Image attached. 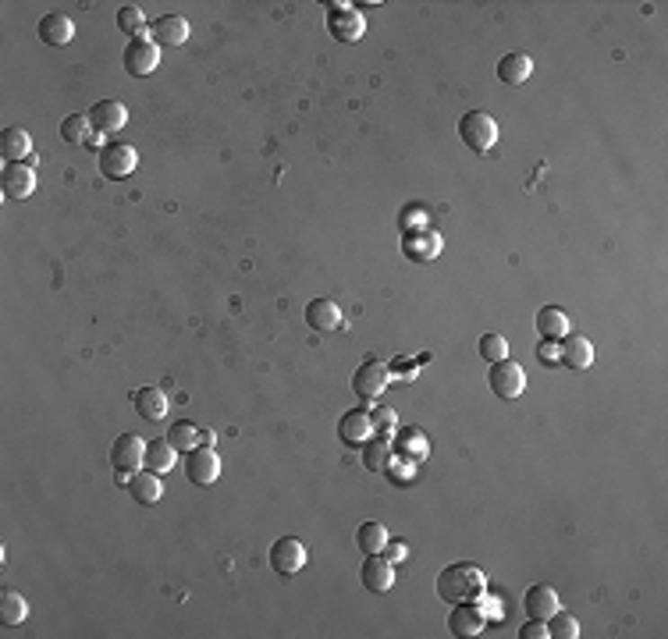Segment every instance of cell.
<instances>
[{"label": "cell", "instance_id": "cell-1", "mask_svg": "<svg viewBox=\"0 0 668 639\" xmlns=\"http://www.w3.org/2000/svg\"><path fill=\"white\" fill-rule=\"evenodd\" d=\"M434 586H438V597L445 604H469L487 590V575L469 562H459V565H448Z\"/></svg>", "mask_w": 668, "mask_h": 639}, {"label": "cell", "instance_id": "cell-2", "mask_svg": "<svg viewBox=\"0 0 668 639\" xmlns=\"http://www.w3.org/2000/svg\"><path fill=\"white\" fill-rule=\"evenodd\" d=\"M327 29H331V36H334L338 43H360L363 32H367V18H363V11H356L352 4L338 0V4H331V11H327Z\"/></svg>", "mask_w": 668, "mask_h": 639}, {"label": "cell", "instance_id": "cell-3", "mask_svg": "<svg viewBox=\"0 0 668 639\" xmlns=\"http://www.w3.org/2000/svg\"><path fill=\"white\" fill-rule=\"evenodd\" d=\"M459 136H462V142H466L473 153H487V149L498 142V121H494L487 111H469V114L459 121Z\"/></svg>", "mask_w": 668, "mask_h": 639}, {"label": "cell", "instance_id": "cell-4", "mask_svg": "<svg viewBox=\"0 0 668 639\" xmlns=\"http://www.w3.org/2000/svg\"><path fill=\"white\" fill-rule=\"evenodd\" d=\"M96 164H100V174H103V178L125 182V178L139 167V153H136V146H129V142H111V146L100 149Z\"/></svg>", "mask_w": 668, "mask_h": 639}, {"label": "cell", "instance_id": "cell-5", "mask_svg": "<svg viewBox=\"0 0 668 639\" xmlns=\"http://www.w3.org/2000/svg\"><path fill=\"white\" fill-rule=\"evenodd\" d=\"M445 249V238L431 227H420V231H402V256L409 263H434Z\"/></svg>", "mask_w": 668, "mask_h": 639}, {"label": "cell", "instance_id": "cell-6", "mask_svg": "<svg viewBox=\"0 0 668 639\" xmlns=\"http://www.w3.org/2000/svg\"><path fill=\"white\" fill-rule=\"evenodd\" d=\"M487 380H491V391H494V398H502V402H516L522 391H526V373H522L520 362H512V359L491 362V373H487Z\"/></svg>", "mask_w": 668, "mask_h": 639}, {"label": "cell", "instance_id": "cell-7", "mask_svg": "<svg viewBox=\"0 0 668 639\" xmlns=\"http://www.w3.org/2000/svg\"><path fill=\"white\" fill-rule=\"evenodd\" d=\"M111 466L118 473H139L147 466V444L139 433H121L114 444H111Z\"/></svg>", "mask_w": 668, "mask_h": 639}, {"label": "cell", "instance_id": "cell-8", "mask_svg": "<svg viewBox=\"0 0 668 639\" xmlns=\"http://www.w3.org/2000/svg\"><path fill=\"white\" fill-rule=\"evenodd\" d=\"M185 473H189V484H196V487H210V484H218V476H221V455H218L214 448L200 444L196 451H189Z\"/></svg>", "mask_w": 668, "mask_h": 639}, {"label": "cell", "instance_id": "cell-9", "mask_svg": "<svg viewBox=\"0 0 668 639\" xmlns=\"http://www.w3.org/2000/svg\"><path fill=\"white\" fill-rule=\"evenodd\" d=\"M387 380H391V369H387L384 362L370 359V362H363V366L352 373V391H356L363 402H373V398H380V395H384Z\"/></svg>", "mask_w": 668, "mask_h": 639}, {"label": "cell", "instance_id": "cell-10", "mask_svg": "<svg viewBox=\"0 0 668 639\" xmlns=\"http://www.w3.org/2000/svg\"><path fill=\"white\" fill-rule=\"evenodd\" d=\"M306 558H309V551H306V544L296 540V537H281L271 547V565H274L278 575H298L306 568Z\"/></svg>", "mask_w": 668, "mask_h": 639}, {"label": "cell", "instance_id": "cell-11", "mask_svg": "<svg viewBox=\"0 0 668 639\" xmlns=\"http://www.w3.org/2000/svg\"><path fill=\"white\" fill-rule=\"evenodd\" d=\"M85 118H89V125H93L96 136H114V132H121V129L129 125V111H125V103H118V100H100V103H93V111H89Z\"/></svg>", "mask_w": 668, "mask_h": 639}, {"label": "cell", "instance_id": "cell-12", "mask_svg": "<svg viewBox=\"0 0 668 639\" xmlns=\"http://www.w3.org/2000/svg\"><path fill=\"white\" fill-rule=\"evenodd\" d=\"M156 65H160V47L149 36H139L125 47V71L132 78H143L149 71H156Z\"/></svg>", "mask_w": 668, "mask_h": 639}, {"label": "cell", "instance_id": "cell-13", "mask_svg": "<svg viewBox=\"0 0 668 639\" xmlns=\"http://www.w3.org/2000/svg\"><path fill=\"white\" fill-rule=\"evenodd\" d=\"M0 189H4L7 200H29L36 192V171H32V164H4Z\"/></svg>", "mask_w": 668, "mask_h": 639}, {"label": "cell", "instance_id": "cell-14", "mask_svg": "<svg viewBox=\"0 0 668 639\" xmlns=\"http://www.w3.org/2000/svg\"><path fill=\"white\" fill-rule=\"evenodd\" d=\"M306 324L320 334H331V331H342L345 327V316H342V306L334 298H313L306 306Z\"/></svg>", "mask_w": 668, "mask_h": 639}, {"label": "cell", "instance_id": "cell-15", "mask_svg": "<svg viewBox=\"0 0 668 639\" xmlns=\"http://www.w3.org/2000/svg\"><path fill=\"white\" fill-rule=\"evenodd\" d=\"M484 626H487V615L480 611V608H469V604H455L451 611H448V633L459 639H473L484 633Z\"/></svg>", "mask_w": 668, "mask_h": 639}, {"label": "cell", "instance_id": "cell-16", "mask_svg": "<svg viewBox=\"0 0 668 639\" xmlns=\"http://www.w3.org/2000/svg\"><path fill=\"white\" fill-rule=\"evenodd\" d=\"M147 36L156 47H182L189 40V22L182 14H164V18L149 22Z\"/></svg>", "mask_w": 668, "mask_h": 639}, {"label": "cell", "instance_id": "cell-17", "mask_svg": "<svg viewBox=\"0 0 668 639\" xmlns=\"http://www.w3.org/2000/svg\"><path fill=\"white\" fill-rule=\"evenodd\" d=\"M360 579L370 593H387L395 586V565L384 555H367V562L360 568Z\"/></svg>", "mask_w": 668, "mask_h": 639}, {"label": "cell", "instance_id": "cell-18", "mask_svg": "<svg viewBox=\"0 0 668 639\" xmlns=\"http://www.w3.org/2000/svg\"><path fill=\"white\" fill-rule=\"evenodd\" d=\"M338 437L349 444V448H363L367 440L373 437V423H370V413L367 409H352L338 420Z\"/></svg>", "mask_w": 668, "mask_h": 639}, {"label": "cell", "instance_id": "cell-19", "mask_svg": "<svg viewBox=\"0 0 668 639\" xmlns=\"http://www.w3.org/2000/svg\"><path fill=\"white\" fill-rule=\"evenodd\" d=\"M522 608H526V615L530 618H540V622H548L562 604H558V593L551 590V586H530L526 590V597H522Z\"/></svg>", "mask_w": 668, "mask_h": 639}, {"label": "cell", "instance_id": "cell-20", "mask_svg": "<svg viewBox=\"0 0 668 639\" xmlns=\"http://www.w3.org/2000/svg\"><path fill=\"white\" fill-rule=\"evenodd\" d=\"M132 405H136V413H139L147 423H160L164 413L171 409V405H167V395H164L160 387H139V391H132Z\"/></svg>", "mask_w": 668, "mask_h": 639}, {"label": "cell", "instance_id": "cell-21", "mask_svg": "<svg viewBox=\"0 0 668 639\" xmlns=\"http://www.w3.org/2000/svg\"><path fill=\"white\" fill-rule=\"evenodd\" d=\"M558 359H562V366H569V369H587V366L594 362V345H591V338H583V334H566Z\"/></svg>", "mask_w": 668, "mask_h": 639}, {"label": "cell", "instance_id": "cell-22", "mask_svg": "<svg viewBox=\"0 0 668 639\" xmlns=\"http://www.w3.org/2000/svg\"><path fill=\"white\" fill-rule=\"evenodd\" d=\"M72 36H75V25L68 14L54 11V14L40 18V40H43L47 47H65V43H72Z\"/></svg>", "mask_w": 668, "mask_h": 639}, {"label": "cell", "instance_id": "cell-23", "mask_svg": "<svg viewBox=\"0 0 668 639\" xmlns=\"http://www.w3.org/2000/svg\"><path fill=\"white\" fill-rule=\"evenodd\" d=\"M537 334L544 338V342H562L566 334H569V316H566V309H558V306H544L540 313H537Z\"/></svg>", "mask_w": 668, "mask_h": 639}, {"label": "cell", "instance_id": "cell-24", "mask_svg": "<svg viewBox=\"0 0 668 639\" xmlns=\"http://www.w3.org/2000/svg\"><path fill=\"white\" fill-rule=\"evenodd\" d=\"M391 451L402 458V462H409V466H416V462H423L427 458V437H423V430H405V433H398L395 440H391Z\"/></svg>", "mask_w": 668, "mask_h": 639}, {"label": "cell", "instance_id": "cell-25", "mask_svg": "<svg viewBox=\"0 0 668 639\" xmlns=\"http://www.w3.org/2000/svg\"><path fill=\"white\" fill-rule=\"evenodd\" d=\"M0 156L7 164H29V156H32L29 132L25 129H4V136H0Z\"/></svg>", "mask_w": 668, "mask_h": 639}, {"label": "cell", "instance_id": "cell-26", "mask_svg": "<svg viewBox=\"0 0 668 639\" xmlns=\"http://www.w3.org/2000/svg\"><path fill=\"white\" fill-rule=\"evenodd\" d=\"M129 494L136 497L139 504H156V501L164 497V476H160V473H149V469L132 473V480H129Z\"/></svg>", "mask_w": 668, "mask_h": 639}, {"label": "cell", "instance_id": "cell-27", "mask_svg": "<svg viewBox=\"0 0 668 639\" xmlns=\"http://www.w3.org/2000/svg\"><path fill=\"white\" fill-rule=\"evenodd\" d=\"M174 462H178V448H174L171 440L160 437V440H149L147 444V466H143V469L167 476V473L174 469Z\"/></svg>", "mask_w": 668, "mask_h": 639}, {"label": "cell", "instance_id": "cell-28", "mask_svg": "<svg viewBox=\"0 0 668 639\" xmlns=\"http://www.w3.org/2000/svg\"><path fill=\"white\" fill-rule=\"evenodd\" d=\"M360 451H363V466H367L370 473H387V469H391V455H395V451H391V440H387V437H370Z\"/></svg>", "mask_w": 668, "mask_h": 639}, {"label": "cell", "instance_id": "cell-29", "mask_svg": "<svg viewBox=\"0 0 668 639\" xmlns=\"http://www.w3.org/2000/svg\"><path fill=\"white\" fill-rule=\"evenodd\" d=\"M530 75H533V61H530L526 54H505V58L498 61V78H502L505 85H522Z\"/></svg>", "mask_w": 668, "mask_h": 639}, {"label": "cell", "instance_id": "cell-30", "mask_svg": "<svg viewBox=\"0 0 668 639\" xmlns=\"http://www.w3.org/2000/svg\"><path fill=\"white\" fill-rule=\"evenodd\" d=\"M29 618V600L14 590H4L0 593V622L4 626H22Z\"/></svg>", "mask_w": 668, "mask_h": 639}, {"label": "cell", "instance_id": "cell-31", "mask_svg": "<svg viewBox=\"0 0 668 639\" xmlns=\"http://www.w3.org/2000/svg\"><path fill=\"white\" fill-rule=\"evenodd\" d=\"M356 544H360L363 555H384V547H387V529H384L380 522H363V526L356 529Z\"/></svg>", "mask_w": 668, "mask_h": 639}, {"label": "cell", "instance_id": "cell-32", "mask_svg": "<svg viewBox=\"0 0 668 639\" xmlns=\"http://www.w3.org/2000/svg\"><path fill=\"white\" fill-rule=\"evenodd\" d=\"M118 29L125 32V36H132V40H139V36H147V14H143V7H136V4H125L121 11H118Z\"/></svg>", "mask_w": 668, "mask_h": 639}, {"label": "cell", "instance_id": "cell-33", "mask_svg": "<svg viewBox=\"0 0 668 639\" xmlns=\"http://www.w3.org/2000/svg\"><path fill=\"white\" fill-rule=\"evenodd\" d=\"M167 440H171V444H174L178 451H185V455H189V451H196V448L203 444V430H200V426H192V423H185V420H182V423H174V426H171V433H167Z\"/></svg>", "mask_w": 668, "mask_h": 639}, {"label": "cell", "instance_id": "cell-34", "mask_svg": "<svg viewBox=\"0 0 668 639\" xmlns=\"http://www.w3.org/2000/svg\"><path fill=\"white\" fill-rule=\"evenodd\" d=\"M548 633H551V639H576L580 636V622L569 615V611H555L551 618H548Z\"/></svg>", "mask_w": 668, "mask_h": 639}, {"label": "cell", "instance_id": "cell-35", "mask_svg": "<svg viewBox=\"0 0 668 639\" xmlns=\"http://www.w3.org/2000/svg\"><path fill=\"white\" fill-rule=\"evenodd\" d=\"M89 132H93V125H89L85 114H72V118L61 121V139L72 142V146H82V142L89 139Z\"/></svg>", "mask_w": 668, "mask_h": 639}, {"label": "cell", "instance_id": "cell-36", "mask_svg": "<svg viewBox=\"0 0 668 639\" xmlns=\"http://www.w3.org/2000/svg\"><path fill=\"white\" fill-rule=\"evenodd\" d=\"M477 355L487 359V362H502V359H509V342L502 334H484L477 342Z\"/></svg>", "mask_w": 668, "mask_h": 639}, {"label": "cell", "instance_id": "cell-37", "mask_svg": "<svg viewBox=\"0 0 668 639\" xmlns=\"http://www.w3.org/2000/svg\"><path fill=\"white\" fill-rule=\"evenodd\" d=\"M370 423H373V437H387V440H391V433H395V426H398V416H395V409L377 405L370 413Z\"/></svg>", "mask_w": 668, "mask_h": 639}, {"label": "cell", "instance_id": "cell-38", "mask_svg": "<svg viewBox=\"0 0 668 639\" xmlns=\"http://www.w3.org/2000/svg\"><path fill=\"white\" fill-rule=\"evenodd\" d=\"M423 224H427V213L420 210V203H409L402 213V231H420Z\"/></svg>", "mask_w": 668, "mask_h": 639}, {"label": "cell", "instance_id": "cell-39", "mask_svg": "<svg viewBox=\"0 0 668 639\" xmlns=\"http://www.w3.org/2000/svg\"><path fill=\"white\" fill-rule=\"evenodd\" d=\"M520 639H551V633H548V622H540V618H530L526 626L520 629Z\"/></svg>", "mask_w": 668, "mask_h": 639}, {"label": "cell", "instance_id": "cell-40", "mask_svg": "<svg viewBox=\"0 0 668 639\" xmlns=\"http://www.w3.org/2000/svg\"><path fill=\"white\" fill-rule=\"evenodd\" d=\"M384 551H387V562H402V558H405V555H409V551H405V544H402V540H395V544H387V547H384Z\"/></svg>", "mask_w": 668, "mask_h": 639}]
</instances>
